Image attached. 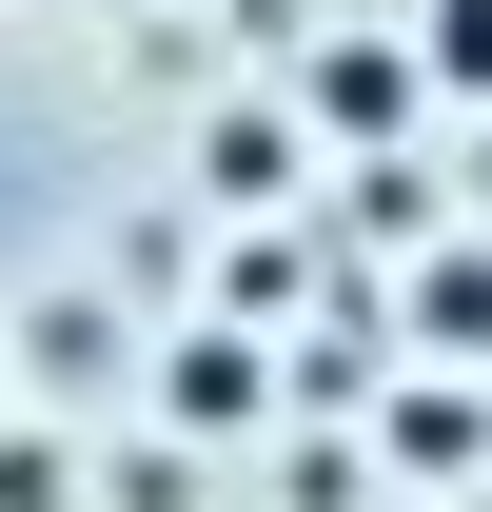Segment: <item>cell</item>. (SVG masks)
<instances>
[]
</instances>
